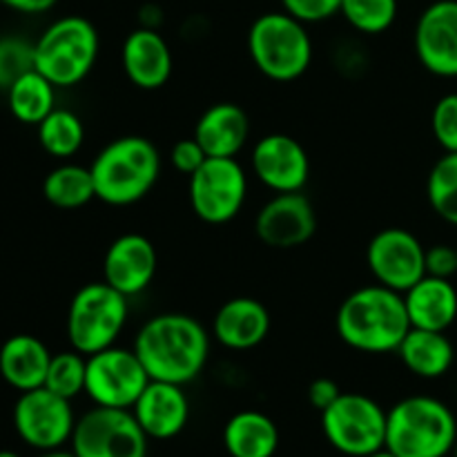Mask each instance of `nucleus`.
<instances>
[{
    "label": "nucleus",
    "mask_w": 457,
    "mask_h": 457,
    "mask_svg": "<svg viewBox=\"0 0 457 457\" xmlns=\"http://www.w3.org/2000/svg\"><path fill=\"white\" fill-rule=\"evenodd\" d=\"M134 353L150 379L187 384L201 375L210 357V335L195 317L163 312L141 326Z\"/></svg>",
    "instance_id": "obj_1"
},
{
    "label": "nucleus",
    "mask_w": 457,
    "mask_h": 457,
    "mask_svg": "<svg viewBox=\"0 0 457 457\" xmlns=\"http://www.w3.org/2000/svg\"><path fill=\"white\" fill-rule=\"evenodd\" d=\"M337 335L360 353L397 351L411 326L404 295L382 284L364 286L348 295L335 317Z\"/></svg>",
    "instance_id": "obj_2"
},
{
    "label": "nucleus",
    "mask_w": 457,
    "mask_h": 457,
    "mask_svg": "<svg viewBox=\"0 0 457 457\" xmlns=\"http://www.w3.org/2000/svg\"><path fill=\"white\" fill-rule=\"evenodd\" d=\"M96 199L107 205H132L152 192L161 177V154L145 137H120L107 143L89 165Z\"/></svg>",
    "instance_id": "obj_3"
},
{
    "label": "nucleus",
    "mask_w": 457,
    "mask_h": 457,
    "mask_svg": "<svg viewBox=\"0 0 457 457\" xmlns=\"http://www.w3.org/2000/svg\"><path fill=\"white\" fill-rule=\"evenodd\" d=\"M457 445V420L445 402L411 395L386 418V449L397 457H446Z\"/></svg>",
    "instance_id": "obj_4"
},
{
    "label": "nucleus",
    "mask_w": 457,
    "mask_h": 457,
    "mask_svg": "<svg viewBox=\"0 0 457 457\" xmlns=\"http://www.w3.org/2000/svg\"><path fill=\"white\" fill-rule=\"evenodd\" d=\"M248 54L266 79L290 83L308 71L312 40L306 22L288 12H268L250 25Z\"/></svg>",
    "instance_id": "obj_5"
},
{
    "label": "nucleus",
    "mask_w": 457,
    "mask_h": 457,
    "mask_svg": "<svg viewBox=\"0 0 457 457\" xmlns=\"http://www.w3.org/2000/svg\"><path fill=\"white\" fill-rule=\"evenodd\" d=\"M98 56V31L87 18L54 21L34 43V70L54 87H74L92 71Z\"/></svg>",
    "instance_id": "obj_6"
},
{
    "label": "nucleus",
    "mask_w": 457,
    "mask_h": 457,
    "mask_svg": "<svg viewBox=\"0 0 457 457\" xmlns=\"http://www.w3.org/2000/svg\"><path fill=\"white\" fill-rule=\"evenodd\" d=\"M128 297L107 281L87 284L74 295L67 311V339L85 357L114 346L128 324Z\"/></svg>",
    "instance_id": "obj_7"
},
{
    "label": "nucleus",
    "mask_w": 457,
    "mask_h": 457,
    "mask_svg": "<svg viewBox=\"0 0 457 457\" xmlns=\"http://www.w3.org/2000/svg\"><path fill=\"white\" fill-rule=\"evenodd\" d=\"M386 418L373 397L361 393H342L321 413V428L339 453L348 457H366L386 446Z\"/></svg>",
    "instance_id": "obj_8"
},
{
    "label": "nucleus",
    "mask_w": 457,
    "mask_h": 457,
    "mask_svg": "<svg viewBox=\"0 0 457 457\" xmlns=\"http://www.w3.org/2000/svg\"><path fill=\"white\" fill-rule=\"evenodd\" d=\"M147 440L132 409L94 406L76 420L70 442L76 457H145Z\"/></svg>",
    "instance_id": "obj_9"
},
{
    "label": "nucleus",
    "mask_w": 457,
    "mask_h": 457,
    "mask_svg": "<svg viewBox=\"0 0 457 457\" xmlns=\"http://www.w3.org/2000/svg\"><path fill=\"white\" fill-rule=\"evenodd\" d=\"M192 212L210 226L232 221L248 199V174L237 159L208 156L187 186Z\"/></svg>",
    "instance_id": "obj_10"
},
{
    "label": "nucleus",
    "mask_w": 457,
    "mask_h": 457,
    "mask_svg": "<svg viewBox=\"0 0 457 457\" xmlns=\"http://www.w3.org/2000/svg\"><path fill=\"white\" fill-rule=\"evenodd\" d=\"M150 384L134 348L110 346L87 357L85 393L96 406L132 409Z\"/></svg>",
    "instance_id": "obj_11"
},
{
    "label": "nucleus",
    "mask_w": 457,
    "mask_h": 457,
    "mask_svg": "<svg viewBox=\"0 0 457 457\" xmlns=\"http://www.w3.org/2000/svg\"><path fill=\"white\" fill-rule=\"evenodd\" d=\"M70 402L45 386L21 393L13 406V428L18 437L31 449H61L71 440L76 427Z\"/></svg>",
    "instance_id": "obj_12"
},
{
    "label": "nucleus",
    "mask_w": 457,
    "mask_h": 457,
    "mask_svg": "<svg viewBox=\"0 0 457 457\" xmlns=\"http://www.w3.org/2000/svg\"><path fill=\"white\" fill-rule=\"evenodd\" d=\"M427 248L404 228H384L366 248V263L375 281L404 295L427 275Z\"/></svg>",
    "instance_id": "obj_13"
},
{
    "label": "nucleus",
    "mask_w": 457,
    "mask_h": 457,
    "mask_svg": "<svg viewBox=\"0 0 457 457\" xmlns=\"http://www.w3.org/2000/svg\"><path fill=\"white\" fill-rule=\"evenodd\" d=\"M317 230V214L302 192H279L262 205L254 219V232L268 248L293 250L308 244Z\"/></svg>",
    "instance_id": "obj_14"
},
{
    "label": "nucleus",
    "mask_w": 457,
    "mask_h": 457,
    "mask_svg": "<svg viewBox=\"0 0 457 457\" xmlns=\"http://www.w3.org/2000/svg\"><path fill=\"white\" fill-rule=\"evenodd\" d=\"M253 174L259 183L279 192H302L311 177V159L297 138L288 134H268L259 138L250 154Z\"/></svg>",
    "instance_id": "obj_15"
},
{
    "label": "nucleus",
    "mask_w": 457,
    "mask_h": 457,
    "mask_svg": "<svg viewBox=\"0 0 457 457\" xmlns=\"http://www.w3.org/2000/svg\"><path fill=\"white\" fill-rule=\"evenodd\" d=\"M415 54L431 74L457 79V0H436L420 13Z\"/></svg>",
    "instance_id": "obj_16"
},
{
    "label": "nucleus",
    "mask_w": 457,
    "mask_h": 457,
    "mask_svg": "<svg viewBox=\"0 0 457 457\" xmlns=\"http://www.w3.org/2000/svg\"><path fill=\"white\" fill-rule=\"evenodd\" d=\"M159 254L154 244L138 232H128L112 241L103 259V281L125 297L143 293L154 281Z\"/></svg>",
    "instance_id": "obj_17"
},
{
    "label": "nucleus",
    "mask_w": 457,
    "mask_h": 457,
    "mask_svg": "<svg viewBox=\"0 0 457 457\" xmlns=\"http://www.w3.org/2000/svg\"><path fill=\"white\" fill-rule=\"evenodd\" d=\"M132 413L150 440H172L186 428L190 402L181 384L150 379Z\"/></svg>",
    "instance_id": "obj_18"
},
{
    "label": "nucleus",
    "mask_w": 457,
    "mask_h": 457,
    "mask_svg": "<svg viewBox=\"0 0 457 457\" xmlns=\"http://www.w3.org/2000/svg\"><path fill=\"white\" fill-rule=\"evenodd\" d=\"M123 71L129 83L145 92L161 89L172 76V52L163 36L152 27L134 29L120 49Z\"/></svg>",
    "instance_id": "obj_19"
},
{
    "label": "nucleus",
    "mask_w": 457,
    "mask_h": 457,
    "mask_svg": "<svg viewBox=\"0 0 457 457\" xmlns=\"http://www.w3.org/2000/svg\"><path fill=\"white\" fill-rule=\"evenodd\" d=\"M212 333L214 339L230 351H250L266 342L270 333V312L259 299L235 297L217 311Z\"/></svg>",
    "instance_id": "obj_20"
},
{
    "label": "nucleus",
    "mask_w": 457,
    "mask_h": 457,
    "mask_svg": "<svg viewBox=\"0 0 457 457\" xmlns=\"http://www.w3.org/2000/svg\"><path fill=\"white\" fill-rule=\"evenodd\" d=\"M195 138L208 156L237 159L250 138V119L237 103H217L201 114Z\"/></svg>",
    "instance_id": "obj_21"
},
{
    "label": "nucleus",
    "mask_w": 457,
    "mask_h": 457,
    "mask_svg": "<svg viewBox=\"0 0 457 457\" xmlns=\"http://www.w3.org/2000/svg\"><path fill=\"white\" fill-rule=\"evenodd\" d=\"M404 303L413 328L446 333L457 320V290L451 279L424 275L406 290Z\"/></svg>",
    "instance_id": "obj_22"
},
{
    "label": "nucleus",
    "mask_w": 457,
    "mask_h": 457,
    "mask_svg": "<svg viewBox=\"0 0 457 457\" xmlns=\"http://www.w3.org/2000/svg\"><path fill=\"white\" fill-rule=\"evenodd\" d=\"M52 353L34 335H13L0 348V375L16 391L45 386Z\"/></svg>",
    "instance_id": "obj_23"
},
{
    "label": "nucleus",
    "mask_w": 457,
    "mask_h": 457,
    "mask_svg": "<svg viewBox=\"0 0 457 457\" xmlns=\"http://www.w3.org/2000/svg\"><path fill=\"white\" fill-rule=\"evenodd\" d=\"M395 353L402 364L422 379L442 378L455 361L453 344L440 330L411 328Z\"/></svg>",
    "instance_id": "obj_24"
},
{
    "label": "nucleus",
    "mask_w": 457,
    "mask_h": 457,
    "mask_svg": "<svg viewBox=\"0 0 457 457\" xmlns=\"http://www.w3.org/2000/svg\"><path fill=\"white\" fill-rule=\"evenodd\" d=\"M223 446L230 457H272L279 449V428L262 411H241L226 422Z\"/></svg>",
    "instance_id": "obj_25"
},
{
    "label": "nucleus",
    "mask_w": 457,
    "mask_h": 457,
    "mask_svg": "<svg viewBox=\"0 0 457 457\" xmlns=\"http://www.w3.org/2000/svg\"><path fill=\"white\" fill-rule=\"evenodd\" d=\"M56 87L40 71L31 70L7 89V103L13 119L25 125H38L56 107Z\"/></svg>",
    "instance_id": "obj_26"
},
{
    "label": "nucleus",
    "mask_w": 457,
    "mask_h": 457,
    "mask_svg": "<svg viewBox=\"0 0 457 457\" xmlns=\"http://www.w3.org/2000/svg\"><path fill=\"white\" fill-rule=\"evenodd\" d=\"M43 196L61 210H79L96 199L92 170L76 163L54 168L43 181Z\"/></svg>",
    "instance_id": "obj_27"
},
{
    "label": "nucleus",
    "mask_w": 457,
    "mask_h": 457,
    "mask_svg": "<svg viewBox=\"0 0 457 457\" xmlns=\"http://www.w3.org/2000/svg\"><path fill=\"white\" fill-rule=\"evenodd\" d=\"M38 141L49 156L70 159L85 141L83 120L70 110H54L38 125Z\"/></svg>",
    "instance_id": "obj_28"
},
{
    "label": "nucleus",
    "mask_w": 457,
    "mask_h": 457,
    "mask_svg": "<svg viewBox=\"0 0 457 457\" xmlns=\"http://www.w3.org/2000/svg\"><path fill=\"white\" fill-rule=\"evenodd\" d=\"M427 196L433 212L457 226V152H445L427 179Z\"/></svg>",
    "instance_id": "obj_29"
},
{
    "label": "nucleus",
    "mask_w": 457,
    "mask_h": 457,
    "mask_svg": "<svg viewBox=\"0 0 457 457\" xmlns=\"http://www.w3.org/2000/svg\"><path fill=\"white\" fill-rule=\"evenodd\" d=\"M397 0H342V13L353 29L361 34H384L397 18Z\"/></svg>",
    "instance_id": "obj_30"
},
{
    "label": "nucleus",
    "mask_w": 457,
    "mask_h": 457,
    "mask_svg": "<svg viewBox=\"0 0 457 457\" xmlns=\"http://www.w3.org/2000/svg\"><path fill=\"white\" fill-rule=\"evenodd\" d=\"M85 375H87V357L79 351H65L52 355L49 361L45 388L65 400H74L76 395L85 393Z\"/></svg>",
    "instance_id": "obj_31"
},
{
    "label": "nucleus",
    "mask_w": 457,
    "mask_h": 457,
    "mask_svg": "<svg viewBox=\"0 0 457 457\" xmlns=\"http://www.w3.org/2000/svg\"><path fill=\"white\" fill-rule=\"evenodd\" d=\"M34 70V43L25 38H0V89L7 92L21 76Z\"/></svg>",
    "instance_id": "obj_32"
},
{
    "label": "nucleus",
    "mask_w": 457,
    "mask_h": 457,
    "mask_svg": "<svg viewBox=\"0 0 457 457\" xmlns=\"http://www.w3.org/2000/svg\"><path fill=\"white\" fill-rule=\"evenodd\" d=\"M431 129L442 150L457 152V92L446 94L436 103L431 114Z\"/></svg>",
    "instance_id": "obj_33"
},
{
    "label": "nucleus",
    "mask_w": 457,
    "mask_h": 457,
    "mask_svg": "<svg viewBox=\"0 0 457 457\" xmlns=\"http://www.w3.org/2000/svg\"><path fill=\"white\" fill-rule=\"evenodd\" d=\"M284 12L302 22H321L333 18L342 9V0H281Z\"/></svg>",
    "instance_id": "obj_34"
},
{
    "label": "nucleus",
    "mask_w": 457,
    "mask_h": 457,
    "mask_svg": "<svg viewBox=\"0 0 457 457\" xmlns=\"http://www.w3.org/2000/svg\"><path fill=\"white\" fill-rule=\"evenodd\" d=\"M205 161H208V154H205V150L199 145L195 137L177 141L172 150H170V163L181 174H187V177H192Z\"/></svg>",
    "instance_id": "obj_35"
},
{
    "label": "nucleus",
    "mask_w": 457,
    "mask_h": 457,
    "mask_svg": "<svg viewBox=\"0 0 457 457\" xmlns=\"http://www.w3.org/2000/svg\"><path fill=\"white\" fill-rule=\"evenodd\" d=\"M427 275L440 277V279H451L457 275V248L437 244L427 250Z\"/></svg>",
    "instance_id": "obj_36"
},
{
    "label": "nucleus",
    "mask_w": 457,
    "mask_h": 457,
    "mask_svg": "<svg viewBox=\"0 0 457 457\" xmlns=\"http://www.w3.org/2000/svg\"><path fill=\"white\" fill-rule=\"evenodd\" d=\"M339 395H342V388H339V384L330 378H320L308 386V402H311L312 409L320 411V413H324Z\"/></svg>",
    "instance_id": "obj_37"
},
{
    "label": "nucleus",
    "mask_w": 457,
    "mask_h": 457,
    "mask_svg": "<svg viewBox=\"0 0 457 457\" xmlns=\"http://www.w3.org/2000/svg\"><path fill=\"white\" fill-rule=\"evenodd\" d=\"M58 0H0V4H7L9 9L21 13H43L56 4Z\"/></svg>",
    "instance_id": "obj_38"
},
{
    "label": "nucleus",
    "mask_w": 457,
    "mask_h": 457,
    "mask_svg": "<svg viewBox=\"0 0 457 457\" xmlns=\"http://www.w3.org/2000/svg\"><path fill=\"white\" fill-rule=\"evenodd\" d=\"M38 457H76L74 453H70V451H43V455Z\"/></svg>",
    "instance_id": "obj_39"
},
{
    "label": "nucleus",
    "mask_w": 457,
    "mask_h": 457,
    "mask_svg": "<svg viewBox=\"0 0 457 457\" xmlns=\"http://www.w3.org/2000/svg\"><path fill=\"white\" fill-rule=\"evenodd\" d=\"M366 457H397V455H395V453H391V451H388L386 446H384V449L375 451V453H370V455H366Z\"/></svg>",
    "instance_id": "obj_40"
},
{
    "label": "nucleus",
    "mask_w": 457,
    "mask_h": 457,
    "mask_svg": "<svg viewBox=\"0 0 457 457\" xmlns=\"http://www.w3.org/2000/svg\"><path fill=\"white\" fill-rule=\"evenodd\" d=\"M0 457H21V455L13 453V451H0Z\"/></svg>",
    "instance_id": "obj_41"
},
{
    "label": "nucleus",
    "mask_w": 457,
    "mask_h": 457,
    "mask_svg": "<svg viewBox=\"0 0 457 457\" xmlns=\"http://www.w3.org/2000/svg\"><path fill=\"white\" fill-rule=\"evenodd\" d=\"M453 455L457 457V445H455V449H453Z\"/></svg>",
    "instance_id": "obj_42"
}]
</instances>
